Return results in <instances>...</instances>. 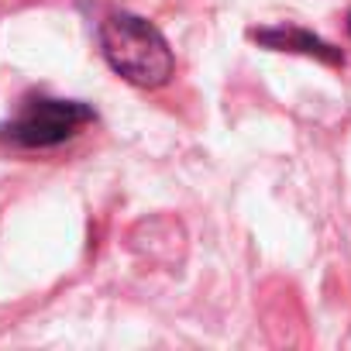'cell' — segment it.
<instances>
[{"mask_svg": "<svg viewBox=\"0 0 351 351\" xmlns=\"http://www.w3.org/2000/svg\"><path fill=\"white\" fill-rule=\"evenodd\" d=\"M100 49L110 69L141 90H158L172 80L176 59L169 42L152 21L138 14L128 11L107 14L100 21Z\"/></svg>", "mask_w": 351, "mask_h": 351, "instance_id": "obj_1", "label": "cell"}, {"mask_svg": "<svg viewBox=\"0 0 351 351\" xmlns=\"http://www.w3.org/2000/svg\"><path fill=\"white\" fill-rule=\"evenodd\" d=\"M93 107L80 100H56V97H32L21 104V110L0 124V141L18 148H52L80 134V128L93 124Z\"/></svg>", "mask_w": 351, "mask_h": 351, "instance_id": "obj_2", "label": "cell"}, {"mask_svg": "<svg viewBox=\"0 0 351 351\" xmlns=\"http://www.w3.org/2000/svg\"><path fill=\"white\" fill-rule=\"evenodd\" d=\"M348 32H351V14H348Z\"/></svg>", "mask_w": 351, "mask_h": 351, "instance_id": "obj_4", "label": "cell"}, {"mask_svg": "<svg viewBox=\"0 0 351 351\" xmlns=\"http://www.w3.org/2000/svg\"><path fill=\"white\" fill-rule=\"evenodd\" d=\"M252 38L265 49H276V52H300V56H310V59H320L327 66H344V52L334 49L330 42L317 38L313 32L306 28H296V25H276V28H255Z\"/></svg>", "mask_w": 351, "mask_h": 351, "instance_id": "obj_3", "label": "cell"}]
</instances>
